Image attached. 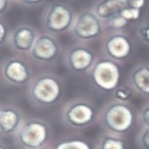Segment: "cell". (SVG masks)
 <instances>
[{
	"instance_id": "obj_1",
	"label": "cell",
	"mask_w": 149,
	"mask_h": 149,
	"mask_svg": "<svg viewBox=\"0 0 149 149\" xmlns=\"http://www.w3.org/2000/svg\"><path fill=\"white\" fill-rule=\"evenodd\" d=\"M63 91L62 80L51 72H42L33 77L27 88L30 102L40 108H48L57 104Z\"/></svg>"
},
{
	"instance_id": "obj_2",
	"label": "cell",
	"mask_w": 149,
	"mask_h": 149,
	"mask_svg": "<svg viewBox=\"0 0 149 149\" xmlns=\"http://www.w3.org/2000/svg\"><path fill=\"white\" fill-rule=\"evenodd\" d=\"M99 123L107 132L123 135L134 124V113L128 102L112 100L107 102L97 113Z\"/></svg>"
},
{
	"instance_id": "obj_3",
	"label": "cell",
	"mask_w": 149,
	"mask_h": 149,
	"mask_svg": "<svg viewBox=\"0 0 149 149\" xmlns=\"http://www.w3.org/2000/svg\"><path fill=\"white\" fill-rule=\"evenodd\" d=\"M97 117L94 104L91 100L82 97L69 100L61 110V118L63 123L74 129L88 128Z\"/></svg>"
},
{
	"instance_id": "obj_4",
	"label": "cell",
	"mask_w": 149,
	"mask_h": 149,
	"mask_svg": "<svg viewBox=\"0 0 149 149\" xmlns=\"http://www.w3.org/2000/svg\"><path fill=\"white\" fill-rule=\"evenodd\" d=\"M89 73L92 85L104 93H112L121 79L118 62L106 57L97 59Z\"/></svg>"
},
{
	"instance_id": "obj_5",
	"label": "cell",
	"mask_w": 149,
	"mask_h": 149,
	"mask_svg": "<svg viewBox=\"0 0 149 149\" xmlns=\"http://www.w3.org/2000/svg\"><path fill=\"white\" fill-rule=\"evenodd\" d=\"M50 126L40 118L24 120L16 134L19 144L27 149H40L49 136Z\"/></svg>"
},
{
	"instance_id": "obj_6",
	"label": "cell",
	"mask_w": 149,
	"mask_h": 149,
	"mask_svg": "<svg viewBox=\"0 0 149 149\" xmlns=\"http://www.w3.org/2000/svg\"><path fill=\"white\" fill-rule=\"evenodd\" d=\"M62 52L57 36L48 33H40L29 55L31 61L40 65H51L57 61Z\"/></svg>"
},
{
	"instance_id": "obj_7",
	"label": "cell",
	"mask_w": 149,
	"mask_h": 149,
	"mask_svg": "<svg viewBox=\"0 0 149 149\" xmlns=\"http://www.w3.org/2000/svg\"><path fill=\"white\" fill-rule=\"evenodd\" d=\"M62 58L68 70L75 74L89 72L97 59L94 51L84 45L68 47L65 51Z\"/></svg>"
},
{
	"instance_id": "obj_8",
	"label": "cell",
	"mask_w": 149,
	"mask_h": 149,
	"mask_svg": "<svg viewBox=\"0 0 149 149\" xmlns=\"http://www.w3.org/2000/svg\"><path fill=\"white\" fill-rule=\"evenodd\" d=\"M0 74L7 83L16 87L28 85L33 78V70L30 63L18 56L5 59L0 67Z\"/></svg>"
},
{
	"instance_id": "obj_9",
	"label": "cell",
	"mask_w": 149,
	"mask_h": 149,
	"mask_svg": "<svg viewBox=\"0 0 149 149\" xmlns=\"http://www.w3.org/2000/svg\"><path fill=\"white\" fill-rule=\"evenodd\" d=\"M102 22L93 12L85 11L74 19L70 34L76 40L88 42L96 40L102 34Z\"/></svg>"
},
{
	"instance_id": "obj_10",
	"label": "cell",
	"mask_w": 149,
	"mask_h": 149,
	"mask_svg": "<svg viewBox=\"0 0 149 149\" xmlns=\"http://www.w3.org/2000/svg\"><path fill=\"white\" fill-rule=\"evenodd\" d=\"M74 19L72 12L68 7L54 4L44 15L42 23L47 33L57 36L70 31Z\"/></svg>"
},
{
	"instance_id": "obj_11",
	"label": "cell",
	"mask_w": 149,
	"mask_h": 149,
	"mask_svg": "<svg viewBox=\"0 0 149 149\" xmlns=\"http://www.w3.org/2000/svg\"><path fill=\"white\" fill-rule=\"evenodd\" d=\"M132 50L131 40L122 31H111L104 37L102 42V51L105 57L116 62L128 59Z\"/></svg>"
},
{
	"instance_id": "obj_12",
	"label": "cell",
	"mask_w": 149,
	"mask_h": 149,
	"mask_svg": "<svg viewBox=\"0 0 149 149\" xmlns=\"http://www.w3.org/2000/svg\"><path fill=\"white\" fill-rule=\"evenodd\" d=\"M39 34L33 27L21 25L15 28L10 33L8 42L15 52L29 54Z\"/></svg>"
},
{
	"instance_id": "obj_13",
	"label": "cell",
	"mask_w": 149,
	"mask_h": 149,
	"mask_svg": "<svg viewBox=\"0 0 149 149\" xmlns=\"http://www.w3.org/2000/svg\"><path fill=\"white\" fill-rule=\"evenodd\" d=\"M24 119L22 111L12 105L0 108V133L5 135L16 134Z\"/></svg>"
},
{
	"instance_id": "obj_14",
	"label": "cell",
	"mask_w": 149,
	"mask_h": 149,
	"mask_svg": "<svg viewBox=\"0 0 149 149\" xmlns=\"http://www.w3.org/2000/svg\"><path fill=\"white\" fill-rule=\"evenodd\" d=\"M128 82L132 90L149 97V65H139L134 68L129 74Z\"/></svg>"
},
{
	"instance_id": "obj_15",
	"label": "cell",
	"mask_w": 149,
	"mask_h": 149,
	"mask_svg": "<svg viewBox=\"0 0 149 149\" xmlns=\"http://www.w3.org/2000/svg\"><path fill=\"white\" fill-rule=\"evenodd\" d=\"M125 7L127 6L123 0H103L97 4L94 13L100 20L107 21L118 15Z\"/></svg>"
},
{
	"instance_id": "obj_16",
	"label": "cell",
	"mask_w": 149,
	"mask_h": 149,
	"mask_svg": "<svg viewBox=\"0 0 149 149\" xmlns=\"http://www.w3.org/2000/svg\"><path fill=\"white\" fill-rule=\"evenodd\" d=\"M99 149H125L126 145L121 135L107 132L100 137Z\"/></svg>"
},
{
	"instance_id": "obj_17",
	"label": "cell",
	"mask_w": 149,
	"mask_h": 149,
	"mask_svg": "<svg viewBox=\"0 0 149 149\" xmlns=\"http://www.w3.org/2000/svg\"><path fill=\"white\" fill-rule=\"evenodd\" d=\"M133 95V90L130 86L118 85L112 92L113 100L128 102Z\"/></svg>"
},
{
	"instance_id": "obj_18",
	"label": "cell",
	"mask_w": 149,
	"mask_h": 149,
	"mask_svg": "<svg viewBox=\"0 0 149 149\" xmlns=\"http://www.w3.org/2000/svg\"><path fill=\"white\" fill-rule=\"evenodd\" d=\"M105 22H106L107 27L109 28L110 30H111V31H122V29L125 28L128 24V22L123 19L120 14L111 17L105 21Z\"/></svg>"
},
{
	"instance_id": "obj_19",
	"label": "cell",
	"mask_w": 149,
	"mask_h": 149,
	"mask_svg": "<svg viewBox=\"0 0 149 149\" xmlns=\"http://www.w3.org/2000/svg\"><path fill=\"white\" fill-rule=\"evenodd\" d=\"M140 10H139V9L125 7L120 11L119 14L123 19L126 20L128 22H136V20L139 19V17H140Z\"/></svg>"
},
{
	"instance_id": "obj_20",
	"label": "cell",
	"mask_w": 149,
	"mask_h": 149,
	"mask_svg": "<svg viewBox=\"0 0 149 149\" xmlns=\"http://www.w3.org/2000/svg\"><path fill=\"white\" fill-rule=\"evenodd\" d=\"M136 34L143 42L149 43V22L141 23L136 30Z\"/></svg>"
},
{
	"instance_id": "obj_21",
	"label": "cell",
	"mask_w": 149,
	"mask_h": 149,
	"mask_svg": "<svg viewBox=\"0 0 149 149\" xmlns=\"http://www.w3.org/2000/svg\"><path fill=\"white\" fill-rule=\"evenodd\" d=\"M57 149H90L88 146L82 141L72 140L62 143Z\"/></svg>"
},
{
	"instance_id": "obj_22",
	"label": "cell",
	"mask_w": 149,
	"mask_h": 149,
	"mask_svg": "<svg viewBox=\"0 0 149 149\" xmlns=\"http://www.w3.org/2000/svg\"><path fill=\"white\" fill-rule=\"evenodd\" d=\"M10 33L7 25L2 20L0 19V47L8 41Z\"/></svg>"
},
{
	"instance_id": "obj_23",
	"label": "cell",
	"mask_w": 149,
	"mask_h": 149,
	"mask_svg": "<svg viewBox=\"0 0 149 149\" xmlns=\"http://www.w3.org/2000/svg\"><path fill=\"white\" fill-rule=\"evenodd\" d=\"M140 144L146 149H149V128H145L139 136Z\"/></svg>"
},
{
	"instance_id": "obj_24",
	"label": "cell",
	"mask_w": 149,
	"mask_h": 149,
	"mask_svg": "<svg viewBox=\"0 0 149 149\" xmlns=\"http://www.w3.org/2000/svg\"><path fill=\"white\" fill-rule=\"evenodd\" d=\"M128 8H136L140 10L145 5L146 0H123Z\"/></svg>"
},
{
	"instance_id": "obj_25",
	"label": "cell",
	"mask_w": 149,
	"mask_h": 149,
	"mask_svg": "<svg viewBox=\"0 0 149 149\" xmlns=\"http://www.w3.org/2000/svg\"><path fill=\"white\" fill-rule=\"evenodd\" d=\"M140 119L146 128H149V105L144 107L141 111Z\"/></svg>"
},
{
	"instance_id": "obj_26",
	"label": "cell",
	"mask_w": 149,
	"mask_h": 149,
	"mask_svg": "<svg viewBox=\"0 0 149 149\" xmlns=\"http://www.w3.org/2000/svg\"><path fill=\"white\" fill-rule=\"evenodd\" d=\"M8 6V0H0V15L5 11Z\"/></svg>"
},
{
	"instance_id": "obj_27",
	"label": "cell",
	"mask_w": 149,
	"mask_h": 149,
	"mask_svg": "<svg viewBox=\"0 0 149 149\" xmlns=\"http://www.w3.org/2000/svg\"><path fill=\"white\" fill-rule=\"evenodd\" d=\"M42 0H22V2L27 5H35V4H38Z\"/></svg>"
},
{
	"instance_id": "obj_28",
	"label": "cell",
	"mask_w": 149,
	"mask_h": 149,
	"mask_svg": "<svg viewBox=\"0 0 149 149\" xmlns=\"http://www.w3.org/2000/svg\"><path fill=\"white\" fill-rule=\"evenodd\" d=\"M0 149H3V147H2V146L1 144H0Z\"/></svg>"
}]
</instances>
